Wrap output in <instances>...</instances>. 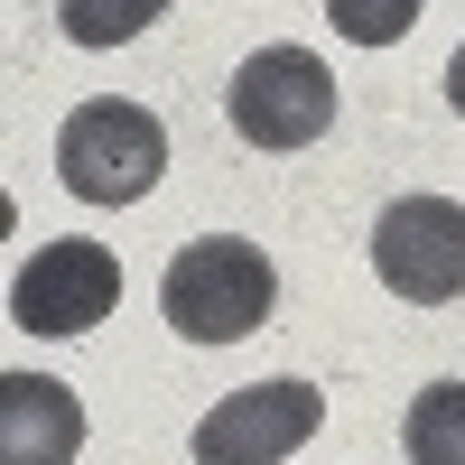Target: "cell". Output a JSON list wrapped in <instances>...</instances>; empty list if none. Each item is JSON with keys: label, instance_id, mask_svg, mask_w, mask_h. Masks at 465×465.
Masks as SVG:
<instances>
[{"label": "cell", "instance_id": "obj_1", "mask_svg": "<svg viewBox=\"0 0 465 465\" xmlns=\"http://www.w3.org/2000/svg\"><path fill=\"white\" fill-rule=\"evenodd\" d=\"M159 307L186 344H242L270 326V307H280V270H270L261 242L242 232H205V242H186L159 280Z\"/></svg>", "mask_w": 465, "mask_h": 465}, {"label": "cell", "instance_id": "obj_2", "mask_svg": "<svg viewBox=\"0 0 465 465\" xmlns=\"http://www.w3.org/2000/svg\"><path fill=\"white\" fill-rule=\"evenodd\" d=\"M56 177L65 196L84 205H140L149 186L168 177V131L149 103H122V94H94L56 122Z\"/></svg>", "mask_w": 465, "mask_h": 465}, {"label": "cell", "instance_id": "obj_3", "mask_svg": "<svg viewBox=\"0 0 465 465\" xmlns=\"http://www.w3.org/2000/svg\"><path fill=\"white\" fill-rule=\"evenodd\" d=\"M223 112L252 149H307L335 131V74L307 47H261L242 74L223 84Z\"/></svg>", "mask_w": 465, "mask_h": 465}, {"label": "cell", "instance_id": "obj_4", "mask_svg": "<svg viewBox=\"0 0 465 465\" xmlns=\"http://www.w3.org/2000/svg\"><path fill=\"white\" fill-rule=\"evenodd\" d=\"M326 429V391L317 381H242L196 419V465H280Z\"/></svg>", "mask_w": 465, "mask_h": 465}, {"label": "cell", "instance_id": "obj_5", "mask_svg": "<svg viewBox=\"0 0 465 465\" xmlns=\"http://www.w3.org/2000/svg\"><path fill=\"white\" fill-rule=\"evenodd\" d=\"M372 270H381V289L410 298V307L465 298V205L456 196H401L372 223Z\"/></svg>", "mask_w": 465, "mask_h": 465}, {"label": "cell", "instance_id": "obj_6", "mask_svg": "<svg viewBox=\"0 0 465 465\" xmlns=\"http://www.w3.org/2000/svg\"><path fill=\"white\" fill-rule=\"evenodd\" d=\"M112 298H122V261L103 242H37V261H19L10 280V326L19 335H84L112 317Z\"/></svg>", "mask_w": 465, "mask_h": 465}, {"label": "cell", "instance_id": "obj_7", "mask_svg": "<svg viewBox=\"0 0 465 465\" xmlns=\"http://www.w3.org/2000/svg\"><path fill=\"white\" fill-rule=\"evenodd\" d=\"M84 456V401L47 372H0V465H74Z\"/></svg>", "mask_w": 465, "mask_h": 465}, {"label": "cell", "instance_id": "obj_8", "mask_svg": "<svg viewBox=\"0 0 465 465\" xmlns=\"http://www.w3.org/2000/svg\"><path fill=\"white\" fill-rule=\"evenodd\" d=\"M410 465H465V381H429L410 401Z\"/></svg>", "mask_w": 465, "mask_h": 465}, {"label": "cell", "instance_id": "obj_9", "mask_svg": "<svg viewBox=\"0 0 465 465\" xmlns=\"http://www.w3.org/2000/svg\"><path fill=\"white\" fill-rule=\"evenodd\" d=\"M159 10L168 0H56V28L74 37V47H131Z\"/></svg>", "mask_w": 465, "mask_h": 465}, {"label": "cell", "instance_id": "obj_10", "mask_svg": "<svg viewBox=\"0 0 465 465\" xmlns=\"http://www.w3.org/2000/svg\"><path fill=\"white\" fill-rule=\"evenodd\" d=\"M419 10H429V0H326L335 37H354V47H401L419 28Z\"/></svg>", "mask_w": 465, "mask_h": 465}, {"label": "cell", "instance_id": "obj_11", "mask_svg": "<svg viewBox=\"0 0 465 465\" xmlns=\"http://www.w3.org/2000/svg\"><path fill=\"white\" fill-rule=\"evenodd\" d=\"M447 103H456V112H465V47H456V56H447Z\"/></svg>", "mask_w": 465, "mask_h": 465}]
</instances>
